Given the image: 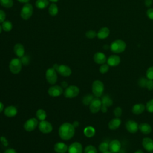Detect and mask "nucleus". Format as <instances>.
Returning a JSON list of instances; mask_svg holds the SVG:
<instances>
[{"label":"nucleus","instance_id":"obj_8","mask_svg":"<svg viewBox=\"0 0 153 153\" xmlns=\"http://www.w3.org/2000/svg\"><path fill=\"white\" fill-rule=\"evenodd\" d=\"M79 93V88L76 85H69L65 90L64 96L66 98H73L78 95Z\"/></svg>","mask_w":153,"mask_h":153},{"label":"nucleus","instance_id":"obj_15","mask_svg":"<svg viewBox=\"0 0 153 153\" xmlns=\"http://www.w3.org/2000/svg\"><path fill=\"white\" fill-rule=\"evenodd\" d=\"M121 149V143L117 139L111 140L109 143V149L112 153H118Z\"/></svg>","mask_w":153,"mask_h":153},{"label":"nucleus","instance_id":"obj_4","mask_svg":"<svg viewBox=\"0 0 153 153\" xmlns=\"http://www.w3.org/2000/svg\"><path fill=\"white\" fill-rule=\"evenodd\" d=\"M92 92L96 97H100L104 91V84L100 80H96L92 84Z\"/></svg>","mask_w":153,"mask_h":153},{"label":"nucleus","instance_id":"obj_50","mask_svg":"<svg viewBox=\"0 0 153 153\" xmlns=\"http://www.w3.org/2000/svg\"><path fill=\"white\" fill-rule=\"evenodd\" d=\"M134 153H143V152L141 149H138L134 152Z\"/></svg>","mask_w":153,"mask_h":153},{"label":"nucleus","instance_id":"obj_44","mask_svg":"<svg viewBox=\"0 0 153 153\" xmlns=\"http://www.w3.org/2000/svg\"><path fill=\"white\" fill-rule=\"evenodd\" d=\"M5 19H6L5 13L3 10H0V23L4 22L5 20Z\"/></svg>","mask_w":153,"mask_h":153},{"label":"nucleus","instance_id":"obj_51","mask_svg":"<svg viewBox=\"0 0 153 153\" xmlns=\"http://www.w3.org/2000/svg\"><path fill=\"white\" fill-rule=\"evenodd\" d=\"M74 126L75 127H76L78 125V123L77 122V121H75L74 123Z\"/></svg>","mask_w":153,"mask_h":153},{"label":"nucleus","instance_id":"obj_29","mask_svg":"<svg viewBox=\"0 0 153 153\" xmlns=\"http://www.w3.org/2000/svg\"><path fill=\"white\" fill-rule=\"evenodd\" d=\"M59 12L57 5L55 3L50 4L48 8V13L51 16H56Z\"/></svg>","mask_w":153,"mask_h":153},{"label":"nucleus","instance_id":"obj_13","mask_svg":"<svg viewBox=\"0 0 153 153\" xmlns=\"http://www.w3.org/2000/svg\"><path fill=\"white\" fill-rule=\"evenodd\" d=\"M126 128L129 133H135L139 129V125L135 121L128 120L126 123Z\"/></svg>","mask_w":153,"mask_h":153},{"label":"nucleus","instance_id":"obj_34","mask_svg":"<svg viewBox=\"0 0 153 153\" xmlns=\"http://www.w3.org/2000/svg\"><path fill=\"white\" fill-rule=\"evenodd\" d=\"M84 153H97V151L95 146L89 145L85 148Z\"/></svg>","mask_w":153,"mask_h":153},{"label":"nucleus","instance_id":"obj_47","mask_svg":"<svg viewBox=\"0 0 153 153\" xmlns=\"http://www.w3.org/2000/svg\"><path fill=\"white\" fill-rule=\"evenodd\" d=\"M152 3V0H145V5L146 7H149L151 6Z\"/></svg>","mask_w":153,"mask_h":153},{"label":"nucleus","instance_id":"obj_11","mask_svg":"<svg viewBox=\"0 0 153 153\" xmlns=\"http://www.w3.org/2000/svg\"><path fill=\"white\" fill-rule=\"evenodd\" d=\"M38 124V120L35 118H32L27 120L24 124V128L27 131H32L34 130Z\"/></svg>","mask_w":153,"mask_h":153},{"label":"nucleus","instance_id":"obj_33","mask_svg":"<svg viewBox=\"0 0 153 153\" xmlns=\"http://www.w3.org/2000/svg\"><path fill=\"white\" fill-rule=\"evenodd\" d=\"M109 149V143L107 142H102L99 146V150L102 152L108 151Z\"/></svg>","mask_w":153,"mask_h":153},{"label":"nucleus","instance_id":"obj_27","mask_svg":"<svg viewBox=\"0 0 153 153\" xmlns=\"http://www.w3.org/2000/svg\"><path fill=\"white\" fill-rule=\"evenodd\" d=\"M95 129L92 126H87L84 130V134L87 137H91L95 134Z\"/></svg>","mask_w":153,"mask_h":153},{"label":"nucleus","instance_id":"obj_2","mask_svg":"<svg viewBox=\"0 0 153 153\" xmlns=\"http://www.w3.org/2000/svg\"><path fill=\"white\" fill-rule=\"evenodd\" d=\"M126 48V42L121 39H116L114 41L111 45V50L114 53H121L123 52Z\"/></svg>","mask_w":153,"mask_h":153},{"label":"nucleus","instance_id":"obj_14","mask_svg":"<svg viewBox=\"0 0 153 153\" xmlns=\"http://www.w3.org/2000/svg\"><path fill=\"white\" fill-rule=\"evenodd\" d=\"M68 153H82V146L78 142L72 143L68 149Z\"/></svg>","mask_w":153,"mask_h":153},{"label":"nucleus","instance_id":"obj_46","mask_svg":"<svg viewBox=\"0 0 153 153\" xmlns=\"http://www.w3.org/2000/svg\"><path fill=\"white\" fill-rule=\"evenodd\" d=\"M4 153H17L16 149H13V148H8L7 149H6Z\"/></svg>","mask_w":153,"mask_h":153},{"label":"nucleus","instance_id":"obj_54","mask_svg":"<svg viewBox=\"0 0 153 153\" xmlns=\"http://www.w3.org/2000/svg\"><path fill=\"white\" fill-rule=\"evenodd\" d=\"M2 26H1V25H0V33H1V32H2Z\"/></svg>","mask_w":153,"mask_h":153},{"label":"nucleus","instance_id":"obj_36","mask_svg":"<svg viewBox=\"0 0 153 153\" xmlns=\"http://www.w3.org/2000/svg\"><path fill=\"white\" fill-rule=\"evenodd\" d=\"M85 36L87 38L89 39H93L96 36H97V33L96 32V31L93 30H88L87 32H86L85 33Z\"/></svg>","mask_w":153,"mask_h":153},{"label":"nucleus","instance_id":"obj_35","mask_svg":"<svg viewBox=\"0 0 153 153\" xmlns=\"http://www.w3.org/2000/svg\"><path fill=\"white\" fill-rule=\"evenodd\" d=\"M93 96L91 94H88L85 96L83 99H82V103L84 105H90V103H91V102L92 101L93 99Z\"/></svg>","mask_w":153,"mask_h":153},{"label":"nucleus","instance_id":"obj_19","mask_svg":"<svg viewBox=\"0 0 153 153\" xmlns=\"http://www.w3.org/2000/svg\"><path fill=\"white\" fill-rule=\"evenodd\" d=\"M68 149V146L63 142H57L54 146V150L57 153H65Z\"/></svg>","mask_w":153,"mask_h":153},{"label":"nucleus","instance_id":"obj_39","mask_svg":"<svg viewBox=\"0 0 153 153\" xmlns=\"http://www.w3.org/2000/svg\"><path fill=\"white\" fill-rule=\"evenodd\" d=\"M146 75L148 79L153 80V66H151L147 69Z\"/></svg>","mask_w":153,"mask_h":153},{"label":"nucleus","instance_id":"obj_16","mask_svg":"<svg viewBox=\"0 0 153 153\" xmlns=\"http://www.w3.org/2000/svg\"><path fill=\"white\" fill-rule=\"evenodd\" d=\"M93 60L95 63L100 65L105 63V62L107 61L106 56L102 52L96 53L93 56Z\"/></svg>","mask_w":153,"mask_h":153},{"label":"nucleus","instance_id":"obj_37","mask_svg":"<svg viewBox=\"0 0 153 153\" xmlns=\"http://www.w3.org/2000/svg\"><path fill=\"white\" fill-rule=\"evenodd\" d=\"M146 110L150 112V113H153V99L149 100L146 105Z\"/></svg>","mask_w":153,"mask_h":153},{"label":"nucleus","instance_id":"obj_17","mask_svg":"<svg viewBox=\"0 0 153 153\" xmlns=\"http://www.w3.org/2000/svg\"><path fill=\"white\" fill-rule=\"evenodd\" d=\"M142 146L143 148L148 151H153V140L149 137H145L142 140Z\"/></svg>","mask_w":153,"mask_h":153},{"label":"nucleus","instance_id":"obj_22","mask_svg":"<svg viewBox=\"0 0 153 153\" xmlns=\"http://www.w3.org/2000/svg\"><path fill=\"white\" fill-rule=\"evenodd\" d=\"M110 33V30L107 27H103L99 29L97 33V36L100 39H106Z\"/></svg>","mask_w":153,"mask_h":153},{"label":"nucleus","instance_id":"obj_24","mask_svg":"<svg viewBox=\"0 0 153 153\" xmlns=\"http://www.w3.org/2000/svg\"><path fill=\"white\" fill-rule=\"evenodd\" d=\"M139 129L141 131V133L145 134H149L152 131L151 126L146 123H142L140 124L139 125Z\"/></svg>","mask_w":153,"mask_h":153},{"label":"nucleus","instance_id":"obj_31","mask_svg":"<svg viewBox=\"0 0 153 153\" xmlns=\"http://www.w3.org/2000/svg\"><path fill=\"white\" fill-rule=\"evenodd\" d=\"M36 117L37 118L41 121L45 120V119L47 117V114L46 112L42 109H39L36 112Z\"/></svg>","mask_w":153,"mask_h":153},{"label":"nucleus","instance_id":"obj_12","mask_svg":"<svg viewBox=\"0 0 153 153\" xmlns=\"http://www.w3.org/2000/svg\"><path fill=\"white\" fill-rule=\"evenodd\" d=\"M48 93L50 96L57 97L63 93V88L59 85H53L50 87L48 90Z\"/></svg>","mask_w":153,"mask_h":153},{"label":"nucleus","instance_id":"obj_45","mask_svg":"<svg viewBox=\"0 0 153 153\" xmlns=\"http://www.w3.org/2000/svg\"><path fill=\"white\" fill-rule=\"evenodd\" d=\"M146 16L149 19L153 20V8H149L146 11Z\"/></svg>","mask_w":153,"mask_h":153},{"label":"nucleus","instance_id":"obj_26","mask_svg":"<svg viewBox=\"0 0 153 153\" xmlns=\"http://www.w3.org/2000/svg\"><path fill=\"white\" fill-rule=\"evenodd\" d=\"M101 102H102V106L106 108L112 106L113 104V100L108 95H105L103 96L101 99Z\"/></svg>","mask_w":153,"mask_h":153},{"label":"nucleus","instance_id":"obj_49","mask_svg":"<svg viewBox=\"0 0 153 153\" xmlns=\"http://www.w3.org/2000/svg\"><path fill=\"white\" fill-rule=\"evenodd\" d=\"M17 1L19 2H21V3H25V4H26V3H28L30 0H17Z\"/></svg>","mask_w":153,"mask_h":153},{"label":"nucleus","instance_id":"obj_41","mask_svg":"<svg viewBox=\"0 0 153 153\" xmlns=\"http://www.w3.org/2000/svg\"><path fill=\"white\" fill-rule=\"evenodd\" d=\"M114 114L117 118H119L120 117H121V115H122V109H121V108L119 106L115 108V109L114 110Z\"/></svg>","mask_w":153,"mask_h":153},{"label":"nucleus","instance_id":"obj_6","mask_svg":"<svg viewBox=\"0 0 153 153\" xmlns=\"http://www.w3.org/2000/svg\"><path fill=\"white\" fill-rule=\"evenodd\" d=\"M45 78L47 82L53 85L54 84L57 80V75L56 73V71L53 68H48L45 72Z\"/></svg>","mask_w":153,"mask_h":153},{"label":"nucleus","instance_id":"obj_18","mask_svg":"<svg viewBox=\"0 0 153 153\" xmlns=\"http://www.w3.org/2000/svg\"><path fill=\"white\" fill-rule=\"evenodd\" d=\"M121 59L117 55H111L107 59V64L110 66H116L120 64Z\"/></svg>","mask_w":153,"mask_h":153},{"label":"nucleus","instance_id":"obj_20","mask_svg":"<svg viewBox=\"0 0 153 153\" xmlns=\"http://www.w3.org/2000/svg\"><path fill=\"white\" fill-rule=\"evenodd\" d=\"M14 54L19 58H21L25 55V48L20 43H17L14 47Z\"/></svg>","mask_w":153,"mask_h":153},{"label":"nucleus","instance_id":"obj_10","mask_svg":"<svg viewBox=\"0 0 153 153\" xmlns=\"http://www.w3.org/2000/svg\"><path fill=\"white\" fill-rule=\"evenodd\" d=\"M38 128L40 131L42 133H50L53 130V126L51 124L47 121H41L38 124Z\"/></svg>","mask_w":153,"mask_h":153},{"label":"nucleus","instance_id":"obj_3","mask_svg":"<svg viewBox=\"0 0 153 153\" xmlns=\"http://www.w3.org/2000/svg\"><path fill=\"white\" fill-rule=\"evenodd\" d=\"M22 68V63L20 59L14 58L11 60L9 64V68L11 72L14 74H19Z\"/></svg>","mask_w":153,"mask_h":153},{"label":"nucleus","instance_id":"obj_23","mask_svg":"<svg viewBox=\"0 0 153 153\" xmlns=\"http://www.w3.org/2000/svg\"><path fill=\"white\" fill-rule=\"evenodd\" d=\"M121 123V120L119 118H115L112 119L108 123V127L110 130L117 129Z\"/></svg>","mask_w":153,"mask_h":153},{"label":"nucleus","instance_id":"obj_5","mask_svg":"<svg viewBox=\"0 0 153 153\" xmlns=\"http://www.w3.org/2000/svg\"><path fill=\"white\" fill-rule=\"evenodd\" d=\"M33 6L29 3L25 4L20 11L21 17L25 20H28L31 17L33 14Z\"/></svg>","mask_w":153,"mask_h":153},{"label":"nucleus","instance_id":"obj_7","mask_svg":"<svg viewBox=\"0 0 153 153\" xmlns=\"http://www.w3.org/2000/svg\"><path fill=\"white\" fill-rule=\"evenodd\" d=\"M53 68H54L59 74L63 76H69L72 74V71L71 68L68 66L65 65H59L57 64H54Z\"/></svg>","mask_w":153,"mask_h":153},{"label":"nucleus","instance_id":"obj_30","mask_svg":"<svg viewBox=\"0 0 153 153\" xmlns=\"http://www.w3.org/2000/svg\"><path fill=\"white\" fill-rule=\"evenodd\" d=\"M2 29L5 32H10L13 29V24L9 20H5L2 23Z\"/></svg>","mask_w":153,"mask_h":153},{"label":"nucleus","instance_id":"obj_9","mask_svg":"<svg viewBox=\"0 0 153 153\" xmlns=\"http://www.w3.org/2000/svg\"><path fill=\"white\" fill-rule=\"evenodd\" d=\"M102 107L101 100L98 97L93 98L89 105V109L91 113L96 114L98 112Z\"/></svg>","mask_w":153,"mask_h":153},{"label":"nucleus","instance_id":"obj_56","mask_svg":"<svg viewBox=\"0 0 153 153\" xmlns=\"http://www.w3.org/2000/svg\"><path fill=\"white\" fill-rule=\"evenodd\" d=\"M0 153H1V152H0Z\"/></svg>","mask_w":153,"mask_h":153},{"label":"nucleus","instance_id":"obj_1","mask_svg":"<svg viewBox=\"0 0 153 153\" xmlns=\"http://www.w3.org/2000/svg\"><path fill=\"white\" fill-rule=\"evenodd\" d=\"M75 134V127L69 123H63L59 128V135L62 140L71 139Z\"/></svg>","mask_w":153,"mask_h":153},{"label":"nucleus","instance_id":"obj_52","mask_svg":"<svg viewBox=\"0 0 153 153\" xmlns=\"http://www.w3.org/2000/svg\"><path fill=\"white\" fill-rule=\"evenodd\" d=\"M49 1H51L52 2H57L59 0H48Z\"/></svg>","mask_w":153,"mask_h":153},{"label":"nucleus","instance_id":"obj_48","mask_svg":"<svg viewBox=\"0 0 153 153\" xmlns=\"http://www.w3.org/2000/svg\"><path fill=\"white\" fill-rule=\"evenodd\" d=\"M4 105H3V103H2V102H0V113L3 111V109H4Z\"/></svg>","mask_w":153,"mask_h":153},{"label":"nucleus","instance_id":"obj_40","mask_svg":"<svg viewBox=\"0 0 153 153\" xmlns=\"http://www.w3.org/2000/svg\"><path fill=\"white\" fill-rule=\"evenodd\" d=\"M20 60L22 63V65H27L29 63V60H30V59L29 57L28 56H22L20 59Z\"/></svg>","mask_w":153,"mask_h":153},{"label":"nucleus","instance_id":"obj_21","mask_svg":"<svg viewBox=\"0 0 153 153\" xmlns=\"http://www.w3.org/2000/svg\"><path fill=\"white\" fill-rule=\"evenodd\" d=\"M17 114V109L14 106H8L4 109V114L7 117H13Z\"/></svg>","mask_w":153,"mask_h":153},{"label":"nucleus","instance_id":"obj_25","mask_svg":"<svg viewBox=\"0 0 153 153\" xmlns=\"http://www.w3.org/2000/svg\"><path fill=\"white\" fill-rule=\"evenodd\" d=\"M145 108H146L143 104L137 103V104H135L133 106L131 111L133 114H134L136 115H139L144 111Z\"/></svg>","mask_w":153,"mask_h":153},{"label":"nucleus","instance_id":"obj_38","mask_svg":"<svg viewBox=\"0 0 153 153\" xmlns=\"http://www.w3.org/2000/svg\"><path fill=\"white\" fill-rule=\"evenodd\" d=\"M109 66L108 64L103 63L99 68V72L101 74H105L109 71Z\"/></svg>","mask_w":153,"mask_h":153},{"label":"nucleus","instance_id":"obj_32","mask_svg":"<svg viewBox=\"0 0 153 153\" xmlns=\"http://www.w3.org/2000/svg\"><path fill=\"white\" fill-rule=\"evenodd\" d=\"M0 4L7 8H11L13 6V0H0Z\"/></svg>","mask_w":153,"mask_h":153},{"label":"nucleus","instance_id":"obj_53","mask_svg":"<svg viewBox=\"0 0 153 153\" xmlns=\"http://www.w3.org/2000/svg\"><path fill=\"white\" fill-rule=\"evenodd\" d=\"M102 153H112V152H111V151H107L103 152H102Z\"/></svg>","mask_w":153,"mask_h":153},{"label":"nucleus","instance_id":"obj_42","mask_svg":"<svg viewBox=\"0 0 153 153\" xmlns=\"http://www.w3.org/2000/svg\"><path fill=\"white\" fill-rule=\"evenodd\" d=\"M147 80H148V78L146 79L145 78H141L140 79H139L138 81V84L142 87H145Z\"/></svg>","mask_w":153,"mask_h":153},{"label":"nucleus","instance_id":"obj_28","mask_svg":"<svg viewBox=\"0 0 153 153\" xmlns=\"http://www.w3.org/2000/svg\"><path fill=\"white\" fill-rule=\"evenodd\" d=\"M49 5L48 0H36L35 2V6L38 9H44L47 7Z\"/></svg>","mask_w":153,"mask_h":153},{"label":"nucleus","instance_id":"obj_55","mask_svg":"<svg viewBox=\"0 0 153 153\" xmlns=\"http://www.w3.org/2000/svg\"><path fill=\"white\" fill-rule=\"evenodd\" d=\"M149 153H153V151H152V152H149Z\"/></svg>","mask_w":153,"mask_h":153},{"label":"nucleus","instance_id":"obj_43","mask_svg":"<svg viewBox=\"0 0 153 153\" xmlns=\"http://www.w3.org/2000/svg\"><path fill=\"white\" fill-rule=\"evenodd\" d=\"M145 87L149 90H153V80L148 79Z\"/></svg>","mask_w":153,"mask_h":153}]
</instances>
